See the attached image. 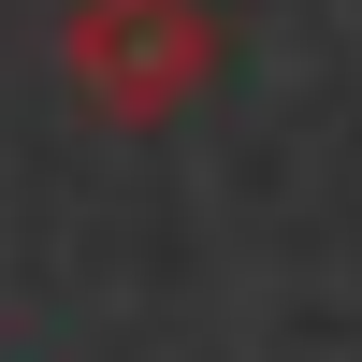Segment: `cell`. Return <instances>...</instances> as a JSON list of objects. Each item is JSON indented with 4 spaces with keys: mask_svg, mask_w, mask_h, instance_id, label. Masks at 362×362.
<instances>
[{
    "mask_svg": "<svg viewBox=\"0 0 362 362\" xmlns=\"http://www.w3.org/2000/svg\"><path fill=\"white\" fill-rule=\"evenodd\" d=\"M218 0H73L58 15V73H73L87 116L116 131H174V116L218 87Z\"/></svg>",
    "mask_w": 362,
    "mask_h": 362,
    "instance_id": "6da1fadb",
    "label": "cell"
}]
</instances>
